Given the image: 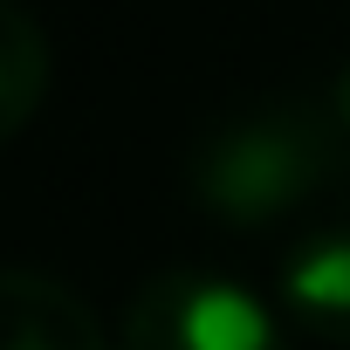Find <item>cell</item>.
<instances>
[{
	"mask_svg": "<svg viewBox=\"0 0 350 350\" xmlns=\"http://www.w3.org/2000/svg\"><path fill=\"white\" fill-rule=\"evenodd\" d=\"M336 117H316L302 103H261L241 117H220L193 144V200L227 227H268L288 220L302 200H316L336 172Z\"/></svg>",
	"mask_w": 350,
	"mask_h": 350,
	"instance_id": "6da1fadb",
	"label": "cell"
},
{
	"mask_svg": "<svg viewBox=\"0 0 350 350\" xmlns=\"http://www.w3.org/2000/svg\"><path fill=\"white\" fill-rule=\"evenodd\" d=\"M124 350H295V343L254 288L200 268H172L131 295Z\"/></svg>",
	"mask_w": 350,
	"mask_h": 350,
	"instance_id": "7a4b0ae2",
	"label": "cell"
},
{
	"mask_svg": "<svg viewBox=\"0 0 350 350\" xmlns=\"http://www.w3.org/2000/svg\"><path fill=\"white\" fill-rule=\"evenodd\" d=\"M0 350H110L96 309L35 268H0Z\"/></svg>",
	"mask_w": 350,
	"mask_h": 350,
	"instance_id": "3957f363",
	"label": "cell"
},
{
	"mask_svg": "<svg viewBox=\"0 0 350 350\" xmlns=\"http://www.w3.org/2000/svg\"><path fill=\"white\" fill-rule=\"evenodd\" d=\"M282 309L323 343H350V227L309 234L282 268Z\"/></svg>",
	"mask_w": 350,
	"mask_h": 350,
	"instance_id": "277c9868",
	"label": "cell"
},
{
	"mask_svg": "<svg viewBox=\"0 0 350 350\" xmlns=\"http://www.w3.org/2000/svg\"><path fill=\"white\" fill-rule=\"evenodd\" d=\"M49 96V35L21 0H0V144L21 137Z\"/></svg>",
	"mask_w": 350,
	"mask_h": 350,
	"instance_id": "5b68a950",
	"label": "cell"
},
{
	"mask_svg": "<svg viewBox=\"0 0 350 350\" xmlns=\"http://www.w3.org/2000/svg\"><path fill=\"white\" fill-rule=\"evenodd\" d=\"M336 131H343V137H350V69H343V76H336Z\"/></svg>",
	"mask_w": 350,
	"mask_h": 350,
	"instance_id": "8992f818",
	"label": "cell"
}]
</instances>
